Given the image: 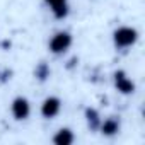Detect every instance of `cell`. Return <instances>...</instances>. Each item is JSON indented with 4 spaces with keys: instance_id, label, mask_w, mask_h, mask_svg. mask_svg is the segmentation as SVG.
Instances as JSON below:
<instances>
[{
    "instance_id": "obj_6",
    "label": "cell",
    "mask_w": 145,
    "mask_h": 145,
    "mask_svg": "<svg viewBox=\"0 0 145 145\" xmlns=\"http://www.w3.org/2000/svg\"><path fill=\"white\" fill-rule=\"evenodd\" d=\"M44 4L50 7L51 14L55 19L61 21L68 16L70 12V4H68V0H44Z\"/></svg>"
},
{
    "instance_id": "obj_8",
    "label": "cell",
    "mask_w": 145,
    "mask_h": 145,
    "mask_svg": "<svg viewBox=\"0 0 145 145\" xmlns=\"http://www.w3.org/2000/svg\"><path fill=\"white\" fill-rule=\"evenodd\" d=\"M84 118H86L87 126H89L91 131H97V130H99L103 118H101V114H99V111H97L96 108H91V106L86 108V111H84Z\"/></svg>"
},
{
    "instance_id": "obj_3",
    "label": "cell",
    "mask_w": 145,
    "mask_h": 145,
    "mask_svg": "<svg viewBox=\"0 0 145 145\" xmlns=\"http://www.w3.org/2000/svg\"><path fill=\"white\" fill-rule=\"evenodd\" d=\"M10 113H12V116H14L16 121L27 120L29 114H31V103H29V99L24 97V96L14 97L12 103H10Z\"/></svg>"
},
{
    "instance_id": "obj_4",
    "label": "cell",
    "mask_w": 145,
    "mask_h": 145,
    "mask_svg": "<svg viewBox=\"0 0 145 145\" xmlns=\"http://www.w3.org/2000/svg\"><path fill=\"white\" fill-rule=\"evenodd\" d=\"M113 82H114V87L120 94L123 96H130L135 92V82L126 75L125 70H116L113 74Z\"/></svg>"
},
{
    "instance_id": "obj_5",
    "label": "cell",
    "mask_w": 145,
    "mask_h": 145,
    "mask_svg": "<svg viewBox=\"0 0 145 145\" xmlns=\"http://www.w3.org/2000/svg\"><path fill=\"white\" fill-rule=\"evenodd\" d=\"M41 116L44 120H55L61 111V99L56 96H48L41 103Z\"/></svg>"
},
{
    "instance_id": "obj_10",
    "label": "cell",
    "mask_w": 145,
    "mask_h": 145,
    "mask_svg": "<svg viewBox=\"0 0 145 145\" xmlns=\"http://www.w3.org/2000/svg\"><path fill=\"white\" fill-rule=\"evenodd\" d=\"M50 75H51L50 65H48L46 61H39V63L36 65V68H34V77H36L39 82H46V80L50 79Z\"/></svg>"
},
{
    "instance_id": "obj_9",
    "label": "cell",
    "mask_w": 145,
    "mask_h": 145,
    "mask_svg": "<svg viewBox=\"0 0 145 145\" xmlns=\"http://www.w3.org/2000/svg\"><path fill=\"white\" fill-rule=\"evenodd\" d=\"M74 140H75V135L70 128H60L53 135V143H56V145H72Z\"/></svg>"
},
{
    "instance_id": "obj_7",
    "label": "cell",
    "mask_w": 145,
    "mask_h": 145,
    "mask_svg": "<svg viewBox=\"0 0 145 145\" xmlns=\"http://www.w3.org/2000/svg\"><path fill=\"white\" fill-rule=\"evenodd\" d=\"M120 130H121V120L118 116H108L106 120L101 121V126H99V131L104 137H114L120 133Z\"/></svg>"
},
{
    "instance_id": "obj_1",
    "label": "cell",
    "mask_w": 145,
    "mask_h": 145,
    "mask_svg": "<svg viewBox=\"0 0 145 145\" xmlns=\"http://www.w3.org/2000/svg\"><path fill=\"white\" fill-rule=\"evenodd\" d=\"M138 41V31L131 26H120L113 33V44L116 50H128Z\"/></svg>"
},
{
    "instance_id": "obj_2",
    "label": "cell",
    "mask_w": 145,
    "mask_h": 145,
    "mask_svg": "<svg viewBox=\"0 0 145 145\" xmlns=\"http://www.w3.org/2000/svg\"><path fill=\"white\" fill-rule=\"evenodd\" d=\"M72 43H74V36H72V33L61 29V31H56V33L50 38L48 48H50V51H51L53 55L60 56V55H65V53L70 50Z\"/></svg>"
}]
</instances>
